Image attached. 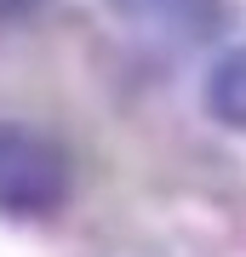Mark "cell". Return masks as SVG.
I'll return each mask as SVG.
<instances>
[{"label":"cell","instance_id":"obj_1","mask_svg":"<svg viewBox=\"0 0 246 257\" xmlns=\"http://www.w3.org/2000/svg\"><path fill=\"white\" fill-rule=\"evenodd\" d=\"M74 189V160L57 138L0 120V211L6 217H52Z\"/></svg>","mask_w":246,"mask_h":257},{"label":"cell","instance_id":"obj_2","mask_svg":"<svg viewBox=\"0 0 246 257\" xmlns=\"http://www.w3.org/2000/svg\"><path fill=\"white\" fill-rule=\"evenodd\" d=\"M109 6L172 40H218L235 23V0H109Z\"/></svg>","mask_w":246,"mask_h":257},{"label":"cell","instance_id":"obj_3","mask_svg":"<svg viewBox=\"0 0 246 257\" xmlns=\"http://www.w3.org/2000/svg\"><path fill=\"white\" fill-rule=\"evenodd\" d=\"M206 109H212V120L246 132V40L229 46L218 63L206 69Z\"/></svg>","mask_w":246,"mask_h":257},{"label":"cell","instance_id":"obj_4","mask_svg":"<svg viewBox=\"0 0 246 257\" xmlns=\"http://www.w3.org/2000/svg\"><path fill=\"white\" fill-rule=\"evenodd\" d=\"M46 0H0V23H12V18H29V12H40Z\"/></svg>","mask_w":246,"mask_h":257}]
</instances>
